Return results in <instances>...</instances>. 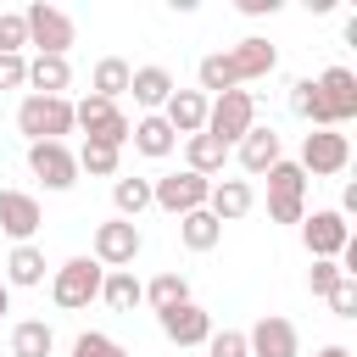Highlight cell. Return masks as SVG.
Listing matches in <instances>:
<instances>
[{
    "label": "cell",
    "instance_id": "1",
    "mask_svg": "<svg viewBox=\"0 0 357 357\" xmlns=\"http://www.w3.org/2000/svg\"><path fill=\"white\" fill-rule=\"evenodd\" d=\"M251 128H257V95H251V89H223V95L206 100V128H201V134H212L218 145L234 151Z\"/></svg>",
    "mask_w": 357,
    "mask_h": 357
},
{
    "label": "cell",
    "instance_id": "2",
    "mask_svg": "<svg viewBox=\"0 0 357 357\" xmlns=\"http://www.w3.org/2000/svg\"><path fill=\"white\" fill-rule=\"evenodd\" d=\"M17 128L28 134V145H39V139H61V145H67V134L78 128V123H73V100H67V95H22Z\"/></svg>",
    "mask_w": 357,
    "mask_h": 357
},
{
    "label": "cell",
    "instance_id": "3",
    "mask_svg": "<svg viewBox=\"0 0 357 357\" xmlns=\"http://www.w3.org/2000/svg\"><path fill=\"white\" fill-rule=\"evenodd\" d=\"M22 22H28V45H33L39 56H67V50L78 45V22H73L61 6H50V0L22 6Z\"/></svg>",
    "mask_w": 357,
    "mask_h": 357
},
{
    "label": "cell",
    "instance_id": "4",
    "mask_svg": "<svg viewBox=\"0 0 357 357\" xmlns=\"http://www.w3.org/2000/svg\"><path fill=\"white\" fill-rule=\"evenodd\" d=\"M100 279H106V268H100L95 257H67V262L50 273V301H56L61 312H78V307H89V301L100 296Z\"/></svg>",
    "mask_w": 357,
    "mask_h": 357
},
{
    "label": "cell",
    "instance_id": "5",
    "mask_svg": "<svg viewBox=\"0 0 357 357\" xmlns=\"http://www.w3.org/2000/svg\"><path fill=\"white\" fill-rule=\"evenodd\" d=\"M73 123L84 128V139H100V145H128V112L117 106V100H100V95H84V100H73Z\"/></svg>",
    "mask_w": 357,
    "mask_h": 357
},
{
    "label": "cell",
    "instance_id": "6",
    "mask_svg": "<svg viewBox=\"0 0 357 357\" xmlns=\"http://www.w3.org/2000/svg\"><path fill=\"white\" fill-rule=\"evenodd\" d=\"M268 218L273 223H301L307 218V173L296 162L268 167Z\"/></svg>",
    "mask_w": 357,
    "mask_h": 357
},
{
    "label": "cell",
    "instance_id": "7",
    "mask_svg": "<svg viewBox=\"0 0 357 357\" xmlns=\"http://www.w3.org/2000/svg\"><path fill=\"white\" fill-rule=\"evenodd\" d=\"M346 162H351V139L340 128H312L301 139V162L296 167L307 178H335V173H346Z\"/></svg>",
    "mask_w": 357,
    "mask_h": 357
},
{
    "label": "cell",
    "instance_id": "8",
    "mask_svg": "<svg viewBox=\"0 0 357 357\" xmlns=\"http://www.w3.org/2000/svg\"><path fill=\"white\" fill-rule=\"evenodd\" d=\"M206 195H212V178H201V173H190V167L162 173V178L151 184V206H162V212H173V218L201 212V206H206Z\"/></svg>",
    "mask_w": 357,
    "mask_h": 357
},
{
    "label": "cell",
    "instance_id": "9",
    "mask_svg": "<svg viewBox=\"0 0 357 357\" xmlns=\"http://www.w3.org/2000/svg\"><path fill=\"white\" fill-rule=\"evenodd\" d=\"M301 245H307L312 262H335V257L351 245V223H346L335 206H318V212L301 218Z\"/></svg>",
    "mask_w": 357,
    "mask_h": 357
},
{
    "label": "cell",
    "instance_id": "10",
    "mask_svg": "<svg viewBox=\"0 0 357 357\" xmlns=\"http://www.w3.org/2000/svg\"><path fill=\"white\" fill-rule=\"evenodd\" d=\"M145 251V234H139V223H128V218H106V223H95V262L112 273V268H134V257Z\"/></svg>",
    "mask_w": 357,
    "mask_h": 357
},
{
    "label": "cell",
    "instance_id": "11",
    "mask_svg": "<svg viewBox=\"0 0 357 357\" xmlns=\"http://www.w3.org/2000/svg\"><path fill=\"white\" fill-rule=\"evenodd\" d=\"M28 173H33L45 190H73V184H78V156H73V145H61V139H39V145H28Z\"/></svg>",
    "mask_w": 357,
    "mask_h": 357
},
{
    "label": "cell",
    "instance_id": "12",
    "mask_svg": "<svg viewBox=\"0 0 357 357\" xmlns=\"http://www.w3.org/2000/svg\"><path fill=\"white\" fill-rule=\"evenodd\" d=\"M312 84H318V100L329 112V128H340V123L357 117V73L351 67H324Z\"/></svg>",
    "mask_w": 357,
    "mask_h": 357
},
{
    "label": "cell",
    "instance_id": "13",
    "mask_svg": "<svg viewBox=\"0 0 357 357\" xmlns=\"http://www.w3.org/2000/svg\"><path fill=\"white\" fill-rule=\"evenodd\" d=\"M245 346H251V357H301V335H296V324L279 318V312H262V318L245 329Z\"/></svg>",
    "mask_w": 357,
    "mask_h": 357
},
{
    "label": "cell",
    "instance_id": "14",
    "mask_svg": "<svg viewBox=\"0 0 357 357\" xmlns=\"http://www.w3.org/2000/svg\"><path fill=\"white\" fill-rule=\"evenodd\" d=\"M156 324H162V335H167L178 351H184V346H206V335H212V312H206V307H195V301L156 312Z\"/></svg>",
    "mask_w": 357,
    "mask_h": 357
},
{
    "label": "cell",
    "instance_id": "15",
    "mask_svg": "<svg viewBox=\"0 0 357 357\" xmlns=\"http://www.w3.org/2000/svg\"><path fill=\"white\" fill-rule=\"evenodd\" d=\"M39 223H45V212H39V201L28 190H0V234H11L17 245H28L39 234Z\"/></svg>",
    "mask_w": 357,
    "mask_h": 357
},
{
    "label": "cell",
    "instance_id": "16",
    "mask_svg": "<svg viewBox=\"0 0 357 357\" xmlns=\"http://www.w3.org/2000/svg\"><path fill=\"white\" fill-rule=\"evenodd\" d=\"M229 56V67H234V78L240 84H257V78H268L273 67H279V50L268 45V39H257V33H245L234 50H223Z\"/></svg>",
    "mask_w": 357,
    "mask_h": 357
},
{
    "label": "cell",
    "instance_id": "17",
    "mask_svg": "<svg viewBox=\"0 0 357 357\" xmlns=\"http://www.w3.org/2000/svg\"><path fill=\"white\" fill-rule=\"evenodd\" d=\"M251 206H257V190H251V178H212L206 212H212L218 223H240Z\"/></svg>",
    "mask_w": 357,
    "mask_h": 357
},
{
    "label": "cell",
    "instance_id": "18",
    "mask_svg": "<svg viewBox=\"0 0 357 357\" xmlns=\"http://www.w3.org/2000/svg\"><path fill=\"white\" fill-rule=\"evenodd\" d=\"M162 123H167L173 134H184V139L201 134V128H206V95H201V89H173L167 106H162Z\"/></svg>",
    "mask_w": 357,
    "mask_h": 357
},
{
    "label": "cell",
    "instance_id": "19",
    "mask_svg": "<svg viewBox=\"0 0 357 357\" xmlns=\"http://www.w3.org/2000/svg\"><path fill=\"white\" fill-rule=\"evenodd\" d=\"M234 156H240V167H245L251 178H262L273 162H284V151H279V134H273V128H262V123H257V128H251V134L234 145Z\"/></svg>",
    "mask_w": 357,
    "mask_h": 357
},
{
    "label": "cell",
    "instance_id": "20",
    "mask_svg": "<svg viewBox=\"0 0 357 357\" xmlns=\"http://www.w3.org/2000/svg\"><path fill=\"white\" fill-rule=\"evenodd\" d=\"M128 139H134V151H139V156H151V162L173 156V145H178V134H173V128L162 123V112H145V117H134Z\"/></svg>",
    "mask_w": 357,
    "mask_h": 357
},
{
    "label": "cell",
    "instance_id": "21",
    "mask_svg": "<svg viewBox=\"0 0 357 357\" xmlns=\"http://www.w3.org/2000/svg\"><path fill=\"white\" fill-rule=\"evenodd\" d=\"M128 95H134V106H145V112H162L167 106V95H173V73L167 67H134V78H128Z\"/></svg>",
    "mask_w": 357,
    "mask_h": 357
},
{
    "label": "cell",
    "instance_id": "22",
    "mask_svg": "<svg viewBox=\"0 0 357 357\" xmlns=\"http://www.w3.org/2000/svg\"><path fill=\"white\" fill-rule=\"evenodd\" d=\"M6 284L11 290H33V284H45V251L28 240V245H11V257H6Z\"/></svg>",
    "mask_w": 357,
    "mask_h": 357
},
{
    "label": "cell",
    "instance_id": "23",
    "mask_svg": "<svg viewBox=\"0 0 357 357\" xmlns=\"http://www.w3.org/2000/svg\"><path fill=\"white\" fill-rule=\"evenodd\" d=\"M100 301H106L112 312H134V307L145 301V284L134 279V268H112V273L100 279Z\"/></svg>",
    "mask_w": 357,
    "mask_h": 357
},
{
    "label": "cell",
    "instance_id": "24",
    "mask_svg": "<svg viewBox=\"0 0 357 357\" xmlns=\"http://www.w3.org/2000/svg\"><path fill=\"white\" fill-rule=\"evenodd\" d=\"M28 84H33V95H67V84H73L67 56H33L28 61Z\"/></svg>",
    "mask_w": 357,
    "mask_h": 357
},
{
    "label": "cell",
    "instance_id": "25",
    "mask_svg": "<svg viewBox=\"0 0 357 357\" xmlns=\"http://www.w3.org/2000/svg\"><path fill=\"white\" fill-rule=\"evenodd\" d=\"M128 78H134V67H128L123 56H100V61H95V73H89V95L117 100V95H128Z\"/></svg>",
    "mask_w": 357,
    "mask_h": 357
},
{
    "label": "cell",
    "instance_id": "26",
    "mask_svg": "<svg viewBox=\"0 0 357 357\" xmlns=\"http://www.w3.org/2000/svg\"><path fill=\"white\" fill-rule=\"evenodd\" d=\"M223 162H229V145H218L212 134H190V139H184V167H190V173L212 178V173H223Z\"/></svg>",
    "mask_w": 357,
    "mask_h": 357
},
{
    "label": "cell",
    "instance_id": "27",
    "mask_svg": "<svg viewBox=\"0 0 357 357\" xmlns=\"http://www.w3.org/2000/svg\"><path fill=\"white\" fill-rule=\"evenodd\" d=\"M56 351V329L45 318H22L11 329V357H50Z\"/></svg>",
    "mask_w": 357,
    "mask_h": 357
},
{
    "label": "cell",
    "instance_id": "28",
    "mask_svg": "<svg viewBox=\"0 0 357 357\" xmlns=\"http://www.w3.org/2000/svg\"><path fill=\"white\" fill-rule=\"evenodd\" d=\"M178 240H184V251H212L218 240H223V223L201 206V212H184L178 218Z\"/></svg>",
    "mask_w": 357,
    "mask_h": 357
},
{
    "label": "cell",
    "instance_id": "29",
    "mask_svg": "<svg viewBox=\"0 0 357 357\" xmlns=\"http://www.w3.org/2000/svg\"><path fill=\"white\" fill-rule=\"evenodd\" d=\"M73 156H78V173H89V178H117V167H123V151L100 145V139H84Z\"/></svg>",
    "mask_w": 357,
    "mask_h": 357
},
{
    "label": "cell",
    "instance_id": "30",
    "mask_svg": "<svg viewBox=\"0 0 357 357\" xmlns=\"http://www.w3.org/2000/svg\"><path fill=\"white\" fill-rule=\"evenodd\" d=\"M112 206H117V218L134 223L151 206V178H112Z\"/></svg>",
    "mask_w": 357,
    "mask_h": 357
},
{
    "label": "cell",
    "instance_id": "31",
    "mask_svg": "<svg viewBox=\"0 0 357 357\" xmlns=\"http://www.w3.org/2000/svg\"><path fill=\"white\" fill-rule=\"evenodd\" d=\"M195 78H201V95H206V89H212V95H223V89H240V78H234V67H229V56H223V50L201 56V61H195Z\"/></svg>",
    "mask_w": 357,
    "mask_h": 357
},
{
    "label": "cell",
    "instance_id": "32",
    "mask_svg": "<svg viewBox=\"0 0 357 357\" xmlns=\"http://www.w3.org/2000/svg\"><path fill=\"white\" fill-rule=\"evenodd\" d=\"M290 112H296L301 123H312V128H329V112H324L312 78H296V84H290Z\"/></svg>",
    "mask_w": 357,
    "mask_h": 357
},
{
    "label": "cell",
    "instance_id": "33",
    "mask_svg": "<svg viewBox=\"0 0 357 357\" xmlns=\"http://www.w3.org/2000/svg\"><path fill=\"white\" fill-rule=\"evenodd\" d=\"M145 301H151L156 312H167V307H184V301H190V279H184V273H156V279L145 284Z\"/></svg>",
    "mask_w": 357,
    "mask_h": 357
},
{
    "label": "cell",
    "instance_id": "34",
    "mask_svg": "<svg viewBox=\"0 0 357 357\" xmlns=\"http://www.w3.org/2000/svg\"><path fill=\"white\" fill-rule=\"evenodd\" d=\"M28 50V22L22 11H0V56H22Z\"/></svg>",
    "mask_w": 357,
    "mask_h": 357
},
{
    "label": "cell",
    "instance_id": "35",
    "mask_svg": "<svg viewBox=\"0 0 357 357\" xmlns=\"http://www.w3.org/2000/svg\"><path fill=\"white\" fill-rule=\"evenodd\" d=\"M206 357H251L245 329H212L206 335Z\"/></svg>",
    "mask_w": 357,
    "mask_h": 357
},
{
    "label": "cell",
    "instance_id": "36",
    "mask_svg": "<svg viewBox=\"0 0 357 357\" xmlns=\"http://www.w3.org/2000/svg\"><path fill=\"white\" fill-rule=\"evenodd\" d=\"M73 357H128L112 335H100V329H84L78 340H73Z\"/></svg>",
    "mask_w": 357,
    "mask_h": 357
},
{
    "label": "cell",
    "instance_id": "37",
    "mask_svg": "<svg viewBox=\"0 0 357 357\" xmlns=\"http://www.w3.org/2000/svg\"><path fill=\"white\" fill-rule=\"evenodd\" d=\"M340 279H346L340 262H312V268H307V290H312V296H329Z\"/></svg>",
    "mask_w": 357,
    "mask_h": 357
},
{
    "label": "cell",
    "instance_id": "38",
    "mask_svg": "<svg viewBox=\"0 0 357 357\" xmlns=\"http://www.w3.org/2000/svg\"><path fill=\"white\" fill-rule=\"evenodd\" d=\"M329 307H335V318H357V279H340L329 290Z\"/></svg>",
    "mask_w": 357,
    "mask_h": 357
},
{
    "label": "cell",
    "instance_id": "39",
    "mask_svg": "<svg viewBox=\"0 0 357 357\" xmlns=\"http://www.w3.org/2000/svg\"><path fill=\"white\" fill-rule=\"evenodd\" d=\"M28 84V56H0V89H22Z\"/></svg>",
    "mask_w": 357,
    "mask_h": 357
},
{
    "label": "cell",
    "instance_id": "40",
    "mask_svg": "<svg viewBox=\"0 0 357 357\" xmlns=\"http://www.w3.org/2000/svg\"><path fill=\"white\" fill-rule=\"evenodd\" d=\"M240 11H245V17H273L279 0H240Z\"/></svg>",
    "mask_w": 357,
    "mask_h": 357
},
{
    "label": "cell",
    "instance_id": "41",
    "mask_svg": "<svg viewBox=\"0 0 357 357\" xmlns=\"http://www.w3.org/2000/svg\"><path fill=\"white\" fill-rule=\"evenodd\" d=\"M0 312H11V284L0 279Z\"/></svg>",
    "mask_w": 357,
    "mask_h": 357
},
{
    "label": "cell",
    "instance_id": "42",
    "mask_svg": "<svg viewBox=\"0 0 357 357\" xmlns=\"http://www.w3.org/2000/svg\"><path fill=\"white\" fill-rule=\"evenodd\" d=\"M318 357H351V351H346V346H324Z\"/></svg>",
    "mask_w": 357,
    "mask_h": 357
}]
</instances>
